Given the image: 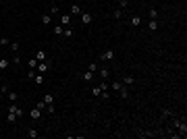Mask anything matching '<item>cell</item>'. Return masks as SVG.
Instances as JSON below:
<instances>
[{
	"label": "cell",
	"instance_id": "4",
	"mask_svg": "<svg viewBox=\"0 0 187 139\" xmlns=\"http://www.w3.org/2000/svg\"><path fill=\"white\" fill-rule=\"evenodd\" d=\"M79 17H81V23H83V25H90V23L94 21V17H92L90 13H81Z\"/></svg>",
	"mask_w": 187,
	"mask_h": 139
},
{
	"label": "cell",
	"instance_id": "35",
	"mask_svg": "<svg viewBox=\"0 0 187 139\" xmlns=\"http://www.w3.org/2000/svg\"><path fill=\"white\" fill-rule=\"evenodd\" d=\"M108 87H110V83H106V81L100 83V89H102V91H108Z\"/></svg>",
	"mask_w": 187,
	"mask_h": 139
},
{
	"label": "cell",
	"instance_id": "29",
	"mask_svg": "<svg viewBox=\"0 0 187 139\" xmlns=\"http://www.w3.org/2000/svg\"><path fill=\"white\" fill-rule=\"evenodd\" d=\"M6 95H8V100H11V102H17V100H19V95H17V91H8Z\"/></svg>",
	"mask_w": 187,
	"mask_h": 139
},
{
	"label": "cell",
	"instance_id": "40",
	"mask_svg": "<svg viewBox=\"0 0 187 139\" xmlns=\"http://www.w3.org/2000/svg\"><path fill=\"white\" fill-rule=\"evenodd\" d=\"M0 116H2V114H0Z\"/></svg>",
	"mask_w": 187,
	"mask_h": 139
},
{
	"label": "cell",
	"instance_id": "14",
	"mask_svg": "<svg viewBox=\"0 0 187 139\" xmlns=\"http://www.w3.org/2000/svg\"><path fill=\"white\" fill-rule=\"evenodd\" d=\"M81 79H83V81H92V79H94V73H92V71L81 73Z\"/></svg>",
	"mask_w": 187,
	"mask_h": 139
},
{
	"label": "cell",
	"instance_id": "28",
	"mask_svg": "<svg viewBox=\"0 0 187 139\" xmlns=\"http://www.w3.org/2000/svg\"><path fill=\"white\" fill-rule=\"evenodd\" d=\"M112 17H114V19H121V17H123V8H114V13H112Z\"/></svg>",
	"mask_w": 187,
	"mask_h": 139
},
{
	"label": "cell",
	"instance_id": "6",
	"mask_svg": "<svg viewBox=\"0 0 187 139\" xmlns=\"http://www.w3.org/2000/svg\"><path fill=\"white\" fill-rule=\"evenodd\" d=\"M119 95H121V98H123V100H127V98H129V95H131V93H129V87H127V85H123V87L119 89Z\"/></svg>",
	"mask_w": 187,
	"mask_h": 139
},
{
	"label": "cell",
	"instance_id": "38",
	"mask_svg": "<svg viewBox=\"0 0 187 139\" xmlns=\"http://www.w3.org/2000/svg\"><path fill=\"white\" fill-rule=\"evenodd\" d=\"M119 6L121 8H127L129 6V0H119Z\"/></svg>",
	"mask_w": 187,
	"mask_h": 139
},
{
	"label": "cell",
	"instance_id": "12",
	"mask_svg": "<svg viewBox=\"0 0 187 139\" xmlns=\"http://www.w3.org/2000/svg\"><path fill=\"white\" fill-rule=\"evenodd\" d=\"M42 100L46 102V106H52V104H54V95H52V93H46V95H44Z\"/></svg>",
	"mask_w": 187,
	"mask_h": 139
},
{
	"label": "cell",
	"instance_id": "16",
	"mask_svg": "<svg viewBox=\"0 0 187 139\" xmlns=\"http://www.w3.org/2000/svg\"><path fill=\"white\" fill-rule=\"evenodd\" d=\"M8 64H11V60H6V58H0V71H6Z\"/></svg>",
	"mask_w": 187,
	"mask_h": 139
},
{
	"label": "cell",
	"instance_id": "5",
	"mask_svg": "<svg viewBox=\"0 0 187 139\" xmlns=\"http://www.w3.org/2000/svg\"><path fill=\"white\" fill-rule=\"evenodd\" d=\"M71 19H73L71 15H62V17H60V25H62V27H69V25H71Z\"/></svg>",
	"mask_w": 187,
	"mask_h": 139
},
{
	"label": "cell",
	"instance_id": "7",
	"mask_svg": "<svg viewBox=\"0 0 187 139\" xmlns=\"http://www.w3.org/2000/svg\"><path fill=\"white\" fill-rule=\"evenodd\" d=\"M121 83H123V85H127V87H129V85H133V83H135V79H133V75H125Z\"/></svg>",
	"mask_w": 187,
	"mask_h": 139
},
{
	"label": "cell",
	"instance_id": "36",
	"mask_svg": "<svg viewBox=\"0 0 187 139\" xmlns=\"http://www.w3.org/2000/svg\"><path fill=\"white\" fill-rule=\"evenodd\" d=\"M35 108H40V110H44V108H46V102H44V100H40L38 104H35Z\"/></svg>",
	"mask_w": 187,
	"mask_h": 139
},
{
	"label": "cell",
	"instance_id": "22",
	"mask_svg": "<svg viewBox=\"0 0 187 139\" xmlns=\"http://www.w3.org/2000/svg\"><path fill=\"white\" fill-rule=\"evenodd\" d=\"M35 58H38V62H42V60H46V52H44V50H38V54H35Z\"/></svg>",
	"mask_w": 187,
	"mask_h": 139
},
{
	"label": "cell",
	"instance_id": "2",
	"mask_svg": "<svg viewBox=\"0 0 187 139\" xmlns=\"http://www.w3.org/2000/svg\"><path fill=\"white\" fill-rule=\"evenodd\" d=\"M35 71H38V73H42V75H46V73L50 71V64L46 62V60H42V62H38V66H35Z\"/></svg>",
	"mask_w": 187,
	"mask_h": 139
},
{
	"label": "cell",
	"instance_id": "23",
	"mask_svg": "<svg viewBox=\"0 0 187 139\" xmlns=\"http://www.w3.org/2000/svg\"><path fill=\"white\" fill-rule=\"evenodd\" d=\"M100 93H102L100 85H96V87H92V95H94V98H100Z\"/></svg>",
	"mask_w": 187,
	"mask_h": 139
},
{
	"label": "cell",
	"instance_id": "21",
	"mask_svg": "<svg viewBox=\"0 0 187 139\" xmlns=\"http://www.w3.org/2000/svg\"><path fill=\"white\" fill-rule=\"evenodd\" d=\"M62 36H65V38H73V36H75V31L71 29V27H65V31H62Z\"/></svg>",
	"mask_w": 187,
	"mask_h": 139
},
{
	"label": "cell",
	"instance_id": "31",
	"mask_svg": "<svg viewBox=\"0 0 187 139\" xmlns=\"http://www.w3.org/2000/svg\"><path fill=\"white\" fill-rule=\"evenodd\" d=\"M0 46H11V40H8L6 36H2L0 38Z\"/></svg>",
	"mask_w": 187,
	"mask_h": 139
},
{
	"label": "cell",
	"instance_id": "8",
	"mask_svg": "<svg viewBox=\"0 0 187 139\" xmlns=\"http://www.w3.org/2000/svg\"><path fill=\"white\" fill-rule=\"evenodd\" d=\"M29 116H31L33 120H38V118H42V110H40V108H31V112H29Z\"/></svg>",
	"mask_w": 187,
	"mask_h": 139
},
{
	"label": "cell",
	"instance_id": "30",
	"mask_svg": "<svg viewBox=\"0 0 187 139\" xmlns=\"http://www.w3.org/2000/svg\"><path fill=\"white\" fill-rule=\"evenodd\" d=\"M98 68H100V66H98V62H90V64H87V71H92V73H96Z\"/></svg>",
	"mask_w": 187,
	"mask_h": 139
},
{
	"label": "cell",
	"instance_id": "3",
	"mask_svg": "<svg viewBox=\"0 0 187 139\" xmlns=\"http://www.w3.org/2000/svg\"><path fill=\"white\" fill-rule=\"evenodd\" d=\"M112 58H114V50H104L102 54H100V60H106V62L112 60Z\"/></svg>",
	"mask_w": 187,
	"mask_h": 139
},
{
	"label": "cell",
	"instance_id": "37",
	"mask_svg": "<svg viewBox=\"0 0 187 139\" xmlns=\"http://www.w3.org/2000/svg\"><path fill=\"white\" fill-rule=\"evenodd\" d=\"M50 13H52V15H58V4H52V6H50Z\"/></svg>",
	"mask_w": 187,
	"mask_h": 139
},
{
	"label": "cell",
	"instance_id": "13",
	"mask_svg": "<svg viewBox=\"0 0 187 139\" xmlns=\"http://www.w3.org/2000/svg\"><path fill=\"white\" fill-rule=\"evenodd\" d=\"M158 27H160L158 19H150V31H158Z\"/></svg>",
	"mask_w": 187,
	"mask_h": 139
},
{
	"label": "cell",
	"instance_id": "27",
	"mask_svg": "<svg viewBox=\"0 0 187 139\" xmlns=\"http://www.w3.org/2000/svg\"><path fill=\"white\" fill-rule=\"evenodd\" d=\"M27 66L35 71V66H38V58H29V60H27Z\"/></svg>",
	"mask_w": 187,
	"mask_h": 139
},
{
	"label": "cell",
	"instance_id": "32",
	"mask_svg": "<svg viewBox=\"0 0 187 139\" xmlns=\"http://www.w3.org/2000/svg\"><path fill=\"white\" fill-rule=\"evenodd\" d=\"M150 19H158V8H150Z\"/></svg>",
	"mask_w": 187,
	"mask_h": 139
},
{
	"label": "cell",
	"instance_id": "18",
	"mask_svg": "<svg viewBox=\"0 0 187 139\" xmlns=\"http://www.w3.org/2000/svg\"><path fill=\"white\" fill-rule=\"evenodd\" d=\"M17 118H19V116H17L15 112H8V114H6V120H8L11 125H13V123H17Z\"/></svg>",
	"mask_w": 187,
	"mask_h": 139
},
{
	"label": "cell",
	"instance_id": "1",
	"mask_svg": "<svg viewBox=\"0 0 187 139\" xmlns=\"http://www.w3.org/2000/svg\"><path fill=\"white\" fill-rule=\"evenodd\" d=\"M173 118V116H171ZM173 127L179 131V135L181 137H185L187 135V125H185V120H179V118H173Z\"/></svg>",
	"mask_w": 187,
	"mask_h": 139
},
{
	"label": "cell",
	"instance_id": "34",
	"mask_svg": "<svg viewBox=\"0 0 187 139\" xmlns=\"http://www.w3.org/2000/svg\"><path fill=\"white\" fill-rule=\"evenodd\" d=\"M13 64H15V66H19V64H21V58H19V54H15V56H13Z\"/></svg>",
	"mask_w": 187,
	"mask_h": 139
},
{
	"label": "cell",
	"instance_id": "11",
	"mask_svg": "<svg viewBox=\"0 0 187 139\" xmlns=\"http://www.w3.org/2000/svg\"><path fill=\"white\" fill-rule=\"evenodd\" d=\"M139 25H141V17L133 15V17H131V27H139Z\"/></svg>",
	"mask_w": 187,
	"mask_h": 139
},
{
	"label": "cell",
	"instance_id": "24",
	"mask_svg": "<svg viewBox=\"0 0 187 139\" xmlns=\"http://www.w3.org/2000/svg\"><path fill=\"white\" fill-rule=\"evenodd\" d=\"M121 87H123V83H121V81H114V83H110V89H112V91H119Z\"/></svg>",
	"mask_w": 187,
	"mask_h": 139
},
{
	"label": "cell",
	"instance_id": "20",
	"mask_svg": "<svg viewBox=\"0 0 187 139\" xmlns=\"http://www.w3.org/2000/svg\"><path fill=\"white\" fill-rule=\"evenodd\" d=\"M27 137H29V139H38V137H40V133L35 131V129H29V131H27Z\"/></svg>",
	"mask_w": 187,
	"mask_h": 139
},
{
	"label": "cell",
	"instance_id": "15",
	"mask_svg": "<svg viewBox=\"0 0 187 139\" xmlns=\"http://www.w3.org/2000/svg\"><path fill=\"white\" fill-rule=\"evenodd\" d=\"M31 79H33L35 83H38V85H42V83H44V75H42V73H35V75L31 77Z\"/></svg>",
	"mask_w": 187,
	"mask_h": 139
},
{
	"label": "cell",
	"instance_id": "17",
	"mask_svg": "<svg viewBox=\"0 0 187 139\" xmlns=\"http://www.w3.org/2000/svg\"><path fill=\"white\" fill-rule=\"evenodd\" d=\"M83 11H81V6H79V4H73V6H71V15H81Z\"/></svg>",
	"mask_w": 187,
	"mask_h": 139
},
{
	"label": "cell",
	"instance_id": "33",
	"mask_svg": "<svg viewBox=\"0 0 187 139\" xmlns=\"http://www.w3.org/2000/svg\"><path fill=\"white\" fill-rule=\"evenodd\" d=\"M11 50L17 54V52H19V42H11Z\"/></svg>",
	"mask_w": 187,
	"mask_h": 139
},
{
	"label": "cell",
	"instance_id": "19",
	"mask_svg": "<svg viewBox=\"0 0 187 139\" xmlns=\"http://www.w3.org/2000/svg\"><path fill=\"white\" fill-rule=\"evenodd\" d=\"M171 116H173V110H168V108H162V120L171 118Z\"/></svg>",
	"mask_w": 187,
	"mask_h": 139
},
{
	"label": "cell",
	"instance_id": "9",
	"mask_svg": "<svg viewBox=\"0 0 187 139\" xmlns=\"http://www.w3.org/2000/svg\"><path fill=\"white\" fill-rule=\"evenodd\" d=\"M50 19H52V17H50L48 13H44V15L40 17V21H42V25H44V27H48V25H50Z\"/></svg>",
	"mask_w": 187,
	"mask_h": 139
},
{
	"label": "cell",
	"instance_id": "26",
	"mask_svg": "<svg viewBox=\"0 0 187 139\" xmlns=\"http://www.w3.org/2000/svg\"><path fill=\"white\" fill-rule=\"evenodd\" d=\"M52 31H54L56 36H62V31H65V27H62V25H54V27H52Z\"/></svg>",
	"mask_w": 187,
	"mask_h": 139
},
{
	"label": "cell",
	"instance_id": "25",
	"mask_svg": "<svg viewBox=\"0 0 187 139\" xmlns=\"http://www.w3.org/2000/svg\"><path fill=\"white\" fill-rule=\"evenodd\" d=\"M8 91H11V87H8V83H0V93H8Z\"/></svg>",
	"mask_w": 187,
	"mask_h": 139
},
{
	"label": "cell",
	"instance_id": "39",
	"mask_svg": "<svg viewBox=\"0 0 187 139\" xmlns=\"http://www.w3.org/2000/svg\"><path fill=\"white\" fill-rule=\"evenodd\" d=\"M100 98H102V100H110V93H108V91H102Z\"/></svg>",
	"mask_w": 187,
	"mask_h": 139
},
{
	"label": "cell",
	"instance_id": "10",
	"mask_svg": "<svg viewBox=\"0 0 187 139\" xmlns=\"http://www.w3.org/2000/svg\"><path fill=\"white\" fill-rule=\"evenodd\" d=\"M100 77H102V81H108L110 79V68H100Z\"/></svg>",
	"mask_w": 187,
	"mask_h": 139
}]
</instances>
